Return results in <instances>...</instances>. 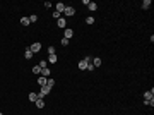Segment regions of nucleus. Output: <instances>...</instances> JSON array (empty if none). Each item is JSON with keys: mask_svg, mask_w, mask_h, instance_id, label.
Listing matches in <instances>:
<instances>
[{"mask_svg": "<svg viewBox=\"0 0 154 115\" xmlns=\"http://www.w3.org/2000/svg\"><path fill=\"white\" fill-rule=\"evenodd\" d=\"M91 60H93L91 57H86L84 60H81V62H79V69H81V70H84V69H87V65L91 64Z\"/></svg>", "mask_w": 154, "mask_h": 115, "instance_id": "1", "label": "nucleus"}, {"mask_svg": "<svg viewBox=\"0 0 154 115\" xmlns=\"http://www.w3.org/2000/svg\"><path fill=\"white\" fill-rule=\"evenodd\" d=\"M50 89H51V88H48V86H41V91L38 93V100H39V98L43 100V98H45V96L50 93Z\"/></svg>", "mask_w": 154, "mask_h": 115, "instance_id": "2", "label": "nucleus"}, {"mask_svg": "<svg viewBox=\"0 0 154 115\" xmlns=\"http://www.w3.org/2000/svg\"><path fill=\"white\" fill-rule=\"evenodd\" d=\"M63 14H65L67 17H70V16H74V14H75V9L68 5V7H65V11H63Z\"/></svg>", "mask_w": 154, "mask_h": 115, "instance_id": "3", "label": "nucleus"}, {"mask_svg": "<svg viewBox=\"0 0 154 115\" xmlns=\"http://www.w3.org/2000/svg\"><path fill=\"white\" fill-rule=\"evenodd\" d=\"M63 38H67V40H70L72 36H74V29H70V28H65V31H63Z\"/></svg>", "mask_w": 154, "mask_h": 115, "instance_id": "4", "label": "nucleus"}, {"mask_svg": "<svg viewBox=\"0 0 154 115\" xmlns=\"http://www.w3.org/2000/svg\"><path fill=\"white\" fill-rule=\"evenodd\" d=\"M29 50H31L33 53H36V52H39V50H41V43H38V41H36V43H33Z\"/></svg>", "mask_w": 154, "mask_h": 115, "instance_id": "5", "label": "nucleus"}, {"mask_svg": "<svg viewBox=\"0 0 154 115\" xmlns=\"http://www.w3.org/2000/svg\"><path fill=\"white\" fill-rule=\"evenodd\" d=\"M65 7H67L65 4H62V2H58V4H57V12H58V14H62V12L65 11Z\"/></svg>", "mask_w": 154, "mask_h": 115, "instance_id": "6", "label": "nucleus"}, {"mask_svg": "<svg viewBox=\"0 0 154 115\" xmlns=\"http://www.w3.org/2000/svg\"><path fill=\"white\" fill-rule=\"evenodd\" d=\"M57 24H58V28H62V29H65V26H67V21L65 19H57Z\"/></svg>", "mask_w": 154, "mask_h": 115, "instance_id": "7", "label": "nucleus"}, {"mask_svg": "<svg viewBox=\"0 0 154 115\" xmlns=\"http://www.w3.org/2000/svg\"><path fill=\"white\" fill-rule=\"evenodd\" d=\"M91 62H93V65H94V67H99V65H101V58H99V57H94Z\"/></svg>", "mask_w": 154, "mask_h": 115, "instance_id": "8", "label": "nucleus"}, {"mask_svg": "<svg viewBox=\"0 0 154 115\" xmlns=\"http://www.w3.org/2000/svg\"><path fill=\"white\" fill-rule=\"evenodd\" d=\"M50 74H51V72H50V69H48V67L41 69V76H43V77H46V79H48V76H50Z\"/></svg>", "mask_w": 154, "mask_h": 115, "instance_id": "9", "label": "nucleus"}, {"mask_svg": "<svg viewBox=\"0 0 154 115\" xmlns=\"http://www.w3.org/2000/svg\"><path fill=\"white\" fill-rule=\"evenodd\" d=\"M46 81H48V79H46V77H43V76H39V77H38V84H39V86H46Z\"/></svg>", "mask_w": 154, "mask_h": 115, "instance_id": "10", "label": "nucleus"}, {"mask_svg": "<svg viewBox=\"0 0 154 115\" xmlns=\"http://www.w3.org/2000/svg\"><path fill=\"white\" fill-rule=\"evenodd\" d=\"M152 93H154L152 88H151V91H145V93H144V100H151V98H152Z\"/></svg>", "mask_w": 154, "mask_h": 115, "instance_id": "11", "label": "nucleus"}, {"mask_svg": "<svg viewBox=\"0 0 154 115\" xmlns=\"http://www.w3.org/2000/svg\"><path fill=\"white\" fill-rule=\"evenodd\" d=\"M57 60H58V58H57V53H55V55H50V57H48V60H46V62H48V64H55V62H57Z\"/></svg>", "mask_w": 154, "mask_h": 115, "instance_id": "12", "label": "nucleus"}, {"mask_svg": "<svg viewBox=\"0 0 154 115\" xmlns=\"http://www.w3.org/2000/svg\"><path fill=\"white\" fill-rule=\"evenodd\" d=\"M21 24L22 26H29L31 23H29V17H21Z\"/></svg>", "mask_w": 154, "mask_h": 115, "instance_id": "13", "label": "nucleus"}, {"mask_svg": "<svg viewBox=\"0 0 154 115\" xmlns=\"http://www.w3.org/2000/svg\"><path fill=\"white\" fill-rule=\"evenodd\" d=\"M33 55H34V53H33V52H31V50H29V48H28V50H26V52H24V57H26V58H28V60H29V58H33Z\"/></svg>", "mask_w": 154, "mask_h": 115, "instance_id": "14", "label": "nucleus"}, {"mask_svg": "<svg viewBox=\"0 0 154 115\" xmlns=\"http://www.w3.org/2000/svg\"><path fill=\"white\" fill-rule=\"evenodd\" d=\"M38 100V93H29V101H36Z\"/></svg>", "mask_w": 154, "mask_h": 115, "instance_id": "15", "label": "nucleus"}, {"mask_svg": "<svg viewBox=\"0 0 154 115\" xmlns=\"http://www.w3.org/2000/svg\"><path fill=\"white\" fill-rule=\"evenodd\" d=\"M34 103H36V106H38V108H43V106H45V101H43L41 98H39V100H36Z\"/></svg>", "mask_w": 154, "mask_h": 115, "instance_id": "16", "label": "nucleus"}, {"mask_svg": "<svg viewBox=\"0 0 154 115\" xmlns=\"http://www.w3.org/2000/svg\"><path fill=\"white\" fill-rule=\"evenodd\" d=\"M151 7V0H144L142 2V9H149Z\"/></svg>", "mask_w": 154, "mask_h": 115, "instance_id": "17", "label": "nucleus"}, {"mask_svg": "<svg viewBox=\"0 0 154 115\" xmlns=\"http://www.w3.org/2000/svg\"><path fill=\"white\" fill-rule=\"evenodd\" d=\"M96 9H98L96 2H89V11H96Z\"/></svg>", "mask_w": 154, "mask_h": 115, "instance_id": "18", "label": "nucleus"}, {"mask_svg": "<svg viewBox=\"0 0 154 115\" xmlns=\"http://www.w3.org/2000/svg\"><path fill=\"white\" fill-rule=\"evenodd\" d=\"M36 21H38V16H36V14L29 16V23H36Z\"/></svg>", "mask_w": 154, "mask_h": 115, "instance_id": "19", "label": "nucleus"}, {"mask_svg": "<svg viewBox=\"0 0 154 115\" xmlns=\"http://www.w3.org/2000/svg\"><path fill=\"white\" fill-rule=\"evenodd\" d=\"M86 23H87V24H94V17H93V16L86 17Z\"/></svg>", "mask_w": 154, "mask_h": 115, "instance_id": "20", "label": "nucleus"}, {"mask_svg": "<svg viewBox=\"0 0 154 115\" xmlns=\"http://www.w3.org/2000/svg\"><path fill=\"white\" fill-rule=\"evenodd\" d=\"M33 72H34V74H39V72H41V67H39V65H34V67H33Z\"/></svg>", "mask_w": 154, "mask_h": 115, "instance_id": "21", "label": "nucleus"}, {"mask_svg": "<svg viewBox=\"0 0 154 115\" xmlns=\"http://www.w3.org/2000/svg\"><path fill=\"white\" fill-rule=\"evenodd\" d=\"M46 86H48V88H53V86H55V81H53V79H48V81H46Z\"/></svg>", "mask_w": 154, "mask_h": 115, "instance_id": "22", "label": "nucleus"}, {"mask_svg": "<svg viewBox=\"0 0 154 115\" xmlns=\"http://www.w3.org/2000/svg\"><path fill=\"white\" fill-rule=\"evenodd\" d=\"M48 55H55V48L53 46H48Z\"/></svg>", "mask_w": 154, "mask_h": 115, "instance_id": "23", "label": "nucleus"}, {"mask_svg": "<svg viewBox=\"0 0 154 115\" xmlns=\"http://www.w3.org/2000/svg\"><path fill=\"white\" fill-rule=\"evenodd\" d=\"M46 65H48V62H46V60H41V62H39V67H41V69H45Z\"/></svg>", "mask_w": 154, "mask_h": 115, "instance_id": "24", "label": "nucleus"}, {"mask_svg": "<svg viewBox=\"0 0 154 115\" xmlns=\"http://www.w3.org/2000/svg\"><path fill=\"white\" fill-rule=\"evenodd\" d=\"M144 103H145V105H151V106H152V105H154V98H151V100H145Z\"/></svg>", "mask_w": 154, "mask_h": 115, "instance_id": "25", "label": "nucleus"}, {"mask_svg": "<svg viewBox=\"0 0 154 115\" xmlns=\"http://www.w3.org/2000/svg\"><path fill=\"white\" fill-rule=\"evenodd\" d=\"M62 45L67 46V45H68V40H67V38H62Z\"/></svg>", "mask_w": 154, "mask_h": 115, "instance_id": "26", "label": "nucleus"}, {"mask_svg": "<svg viewBox=\"0 0 154 115\" xmlns=\"http://www.w3.org/2000/svg\"><path fill=\"white\" fill-rule=\"evenodd\" d=\"M53 19H60V14H58V12H57V11H55V12H53Z\"/></svg>", "mask_w": 154, "mask_h": 115, "instance_id": "27", "label": "nucleus"}, {"mask_svg": "<svg viewBox=\"0 0 154 115\" xmlns=\"http://www.w3.org/2000/svg\"><path fill=\"white\" fill-rule=\"evenodd\" d=\"M87 70H94V65H93V62H91V64L87 65Z\"/></svg>", "mask_w": 154, "mask_h": 115, "instance_id": "28", "label": "nucleus"}, {"mask_svg": "<svg viewBox=\"0 0 154 115\" xmlns=\"http://www.w3.org/2000/svg\"><path fill=\"white\" fill-rule=\"evenodd\" d=\"M0 115H4V113H2V112H0Z\"/></svg>", "mask_w": 154, "mask_h": 115, "instance_id": "29", "label": "nucleus"}]
</instances>
